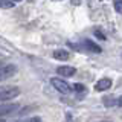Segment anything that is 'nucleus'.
<instances>
[{"instance_id":"4468645a","label":"nucleus","mask_w":122,"mask_h":122,"mask_svg":"<svg viewBox=\"0 0 122 122\" xmlns=\"http://www.w3.org/2000/svg\"><path fill=\"white\" fill-rule=\"evenodd\" d=\"M117 105H119V107H122V96H119V98H117Z\"/></svg>"},{"instance_id":"f257e3e1","label":"nucleus","mask_w":122,"mask_h":122,"mask_svg":"<svg viewBox=\"0 0 122 122\" xmlns=\"http://www.w3.org/2000/svg\"><path fill=\"white\" fill-rule=\"evenodd\" d=\"M18 95H20L18 87H3V89H0V104L17 98Z\"/></svg>"},{"instance_id":"ddd939ff","label":"nucleus","mask_w":122,"mask_h":122,"mask_svg":"<svg viewBox=\"0 0 122 122\" xmlns=\"http://www.w3.org/2000/svg\"><path fill=\"white\" fill-rule=\"evenodd\" d=\"M21 122H43V121H41L40 117L34 116V117H29V119H25V121H21Z\"/></svg>"},{"instance_id":"f3484780","label":"nucleus","mask_w":122,"mask_h":122,"mask_svg":"<svg viewBox=\"0 0 122 122\" xmlns=\"http://www.w3.org/2000/svg\"><path fill=\"white\" fill-rule=\"evenodd\" d=\"M0 122H5V121H3V119H0Z\"/></svg>"},{"instance_id":"9d476101","label":"nucleus","mask_w":122,"mask_h":122,"mask_svg":"<svg viewBox=\"0 0 122 122\" xmlns=\"http://www.w3.org/2000/svg\"><path fill=\"white\" fill-rule=\"evenodd\" d=\"M12 6H14V2H11V0H0V8H3V9H9Z\"/></svg>"},{"instance_id":"0eeeda50","label":"nucleus","mask_w":122,"mask_h":122,"mask_svg":"<svg viewBox=\"0 0 122 122\" xmlns=\"http://www.w3.org/2000/svg\"><path fill=\"white\" fill-rule=\"evenodd\" d=\"M112 87V79L110 78H102V79H99V81L95 84V89H96L98 92H104L107 89H110Z\"/></svg>"},{"instance_id":"1a4fd4ad","label":"nucleus","mask_w":122,"mask_h":122,"mask_svg":"<svg viewBox=\"0 0 122 122\" xmlns=\"http://www.w3.org/2000/svg\"><path fill=\"white\" fill-rule=\"evenodd\" d=\"M72 90H75L76 93H78V96H82V95H86V86L84 84H79V82H76V84H73L72 86Z\"/></svg>"},{"instance_id":"f03ea898","label":"nucleus","mask_w":122,"mask_h":122,"mask_svg":"<svg viewBox=\"0 0 122 122\" xmlns=\"http://www.w3.org/2000/svg\"><path fill=\"white\" fill-rule=\"evenodd\" d=\"M51 84L53 86V89L56 92H60V93L63 95H69L72 92V87L69 86V84L64 81V79H60V78H52L51 79Z\"/></svg>"},{"instance_id":"f8f14e48","label":"nucleus","mask_w":122,"mask_h":122,"mask_svg":"<svg viewBox=\"0 0 122 122\" xmlns=\"http://www.w3.org/2000/svg\"><path fill=\"white\" fill-rule=\"evenodd\" d=\"M113 5H114V9H116V12L122 14V0H113Z\"/></svg>"},{"instance_id":"7ed1b4c3","label":"nucleus","mask_w":122,"mask_h":122,"mask_svg":"<svg viewBox=\"0 0 122 122\" xmlns=\"http://www.w3.org/2000/svg\"><path fill=\"white\" fill-rule=\"evenodd\" d=\"M17 73V66L15 64H5V66H0V82L5 81V79L11 78Z\"/></svg>"},{"instance_id":"423d86ee","label":"nucleus","mask_w":122,"mask_h":122,"mask_svg":"<svg viewBox=\"0 0 122 122\" xmlns=\"http://www.w3.org/2000/svg\"><path fill=\"white\" fill-rule=\"evenodd\" d=\"M56 73L60 76H73L76 73V69L72 66H60L56 69Z\"/></svg>"},{"instance_id":"39448f33","label":"nucleus","mask_w":122,"mask_h":122,"mask_svg":"<svg viewBox=\"0 0 122 122\" xmlns=\"http://www.w3.org/2000/svg\"><path fill=\"white\" fill-rule=\"evenodd\" d=\"M18 110V104H0V117L6 114H12Z\"/></svg>"},{"instance_id":"6e6552de","label":"nucleus","mask_w":122,"mask_h":122,"mask_svg":"<svg viewBox=\"0 0 122 122\" xmlns=\"http://www.w3.org/2000/svg\"><path fill=\"white\" fill-rule=\"evenodd\" d=\"M53 58H55V60H60V61H66L69 58V52L64 51V49H58V51L53 52Z\"/></svg>"},{"instance_id":"20e7f679","label":"nucleus","mask_w":122,"mask_h":122,"mask_svg":"<svg viewBox=\"0 0 122 122\" xmlns=\"http://www.w3.org/2000/svg\"><path fill=\"white\" fill-rule=\"evenodd\" d=\"M81 46L86 49L87 52H92V53H101L102 52L101 46H98L95 41L89 40V38H84V40H81Z\"/></svg>"},{"instance_id":"2eb2a0df","label":"nucleus","mask_w":122,"mask_h":122,"mask_svg":"<svg viewBox=\"0 0 122 122\" xmlns=\"http://www.w3.org/2000/svg\"><path fill=\"white\" fill-rule=\"evenodd\" d=\"M72 3H73V5H75V6H78V5H79V3H81V0H72Z\"/></svg>"},{"instance_id":"dca6fc26","label":"nucleus","mask_w":122,"mask_h":122,"mask_svg":"<svg viewBox=\"0 0 122 122\" xmlns=\"http://www.w3.org/2000/svg\"><path fill=\"white\" fill-rule=\"evenodd\" d=\"M11 2H21V0H11Z\"/></svg>"},{"instance_id":"9b49d317","label":"nucleus","mask_w":122,"mask_h":122,"mask_svg":"<svg viewBox=\"0 0 122 122\" xmlns=\"http://www.w3.org/2000/svg\"><path fill=\"white\" fill-rule=\"evenodd\" d=\"M93 35L96 37L98 40H101V41H105V40H107V37H105L104 34H102L101 30H99V29H95V30H93Z\"/></svg>"}]
</instances>
